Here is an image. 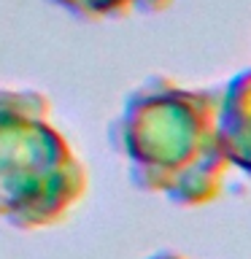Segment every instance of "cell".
Returning <instances> with one entry per match:
<instances>
[{
  "instance_id": "cell-4",
  "label": "cell",
  "mask_w": 251,
  "mask_h": 259,
  "mask_svg": "<svg viewBox=\"0 0 251 259\" xmlns=\"http://www.w3.org/2000/svg\"><path fill=\"white\" fill-rule=\"evenodd\" d=\"M78 22H111L130 19L138 14H159L176 0H46Z\"/></svg>"
},
{
  "instance_id": "cell-2",
  "label": "cell",
  "mask_w": 251,
  "mask_h": 259,
  "mask_svg": "<svg viewBox=\"0 0 251 259\" xmlns=\"http://www.w3.org/2000/svg\"><path fill=\"white\" fill-rule=\"evenodd\" d=\"M84 189V170L38 89L0 87V213L19 224L60 216Z\"/></svg>"
},
{
  "instance_id": "cell-3",
  "label": "cell",
  "mask_w": 251,
  "mask_h": 259,
  "mask_svg": "<svg viewBox=\"0 0 251 259\" xmlns=\"http://www.w3.org/2000/svg\"><path fill=\"white\" fill-rule=\"evenodd\" d=\"M219 143L227 162L251 173V68L219 89Z\"/></svg>"
},
{
  "instance_id": "cell-1",
  "label": "cell",
  "mask_w": 251,
  "mask_h": 259,
  "mask_svg": "<svg viewBox=\"0 0 251 259\" xmlns=\"http://www.w3.org/2000/svg\"><path fill=\"white\" fill-rule=\"evenodd\" d=\"M116 138L138 176L197 200L202 192L189 170H200L211 184L227 162L219 143V89H192L154 76L130 92Z\"/></svg>"
}]
</instances>
